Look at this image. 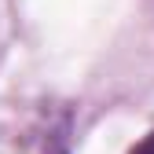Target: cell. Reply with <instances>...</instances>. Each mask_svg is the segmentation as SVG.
<instances>
[{
  "label": "cell",
  "instance_id": "cell-1",
  "mask_svg": "<svg viewBox=\"0 0 154 154\" xmlns=\"http://www.w3.org/2000/svg\"><path fill=\"white\" fill-rule=\"evenodd\" d=\"M128 154H154V132H147V136H143L136 147H132Z\"/></svg>",
  "mask_w": 154,
  "mask_h": 154
}]
</instances>
